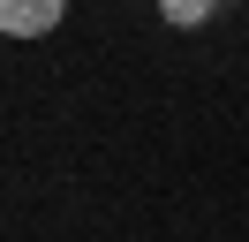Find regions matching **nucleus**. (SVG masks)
Wrapping results in <instances>:
<instances>
[{"label": "nucleus", "mask_w": 249, "mask_h": 242, "mask_svg": "<svg viewBox=\"0 0 249 242\" xmlns=\"http://www.w3.org/2000/svg\"><path fill=\"white\" fill-rule=\"evenodd\" d=\"M61 15H68V0H0V30L8 38H46Z\"/></svg>", "instance_id": "1"}, {"label": "nucleus", "mask_w": 249, "mask_h": 242, "mask_svg": "<svg viewBox=\"0 0 249 242\" xmlns=\"http://www.w3.org/2000/svg\"><path fill=\"white\" fill-rule=\"evenodd\" d=\"M212 8H219V0H159V15H166L174 30H196V23H212Z\"/></svg>", "instance_id": "2"}, {"label": "nucleus", "mask_w": 249, "mask_h": 242, "mask_svg": "<svg viewBox=\"0 0 249 242\" xmlns=\"http://www.w3.org/2000/svg\"><path fill=\"white\" fill-rule=\"evenodd\" d=\"M227 8H234V0H227Z\"/></svg>", "instance_id": "3"}]
</instances>
